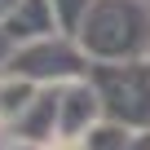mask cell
<instances>
[{"mask_svg":"<svg viewBox=\"0 0 150 150\" xmlns=\"http://www.w3.org/2000/svg\"><path fill=\"white\" fill-rule=\"evenodd\" d=\"M84 57L97 62H146L150 57V0H93L75 31Z\"/></svg>","mask_w":150,"mask_h":150,"instance_id":"cell-1","label":"cell"},{"mask_svg":"<svg viewBox=\"0 0 150 150\" xmlns=\"http://www.w3.org/2000/svg\"><path fill=\"white\" fill-rule=\"evenodd\" d=\"M88 80L102 97V115L128 132H150V57L146 62H97Z\"/></svg>","mask_w":150,"mask_h":150,"instance_id":"cell-2","label":"cell"},{"mask_svg":"<svg viewBox=\"0 0 150 150\" xmlns=\"http://www.w3.org/2000/svg\"><path fill=\"white\" fill-rule=\"evenodd\" d=\"M9 75H22V80L49 88V84H75V80H88L93 62L84 57V49L75 44L71 35H53V40H35V44H22L13 49Z\"/></svg>","mask_w":150,"mask_h":150,"instance_id":"cell-3","label":"cell"},{"mask_svg":"<svg viewBox=\"0 0 150 150\" xmlns=\"http://www.w3.org/2000/svg\"><path fill=\"white\" fill-rule=\"evenodd\" d=\"M102 119L106 115H102V97H97L93 80L62 84V115H57V141L53 146H80Z\"/></svg>","mask_w":150,"mask_h":150,"instance_id":"cell-4","label":"cell"},{"mask_svg":"<svg viewBox=\"0 0 150 150\" xmlns=\"http://www.w3.org/2000/svg\"><path fill=\"white\" fill-rule=\"evenodd\" d=\"M57 115H62V84H49V88L35 93V102L9 128V137H22V141H35V146H53L57 141Z\"/></svg>","mask_w":150,"mask_h":150,"instance_id":"cell-5","label":"cell"},{"mask_svg":"<svg viewBox=\"0 0 150 150\" xmlns=\"http://www.w3.org/2000/svg\"><path fill=\"white\" fill-rule=\"evenodd\" d=\"M5 31H9V40H13L18 49H22V44H35V40L62 35L57 13H53V0H22V5L5 18Z\"/></svg>","mask_w":150,"mask_h":150,"instance_id":"cell-6","label":"cell"},{"mask_svg":"<svg viewBox=\"0 0 150 150\" xmlns=\"http://www.w3.org/2000/svg\"><path fill=\"white\" fill-rule=\"evenodd\" d=\"M35 93H40V84H31V80H22V75H0V128H13L22 115H27V106L35 102Z\"/></svg>","mask_w":150,"mask_h":150,"instance_id":"cell-7","label":"cell"},{"mask_svg":"<svg viewBox=\"0 0 150 150\" xmlns=\"http://www.w3.org/2000/svg\"><path fill=\"white\" fill-rule=\"evenodd\" d=\"M137 132H128V128H119V124H110V119H102L80 146L84 150H128V141H132Z\"/></svg>","mask_w":150,"mask_h":150,"instance_id":"cell-8","label":"cell"},{"mask_svg":"<svg viewBox=\"0 0 150 150\" xmlns=\"http://www.w3.org/2000/svg\"><path fill=\"white\" fill-rule=\"evenodd\" d=\"M88 9H93V0H53V13H57V27H62V35H71V40H75V31L84 27Z\"/></svg>","mask_w":150,"mask_h":150,"instance_id":"cell-9","label":"cell"},{"mask_svg":"<svg viewBox=\"0 0 150 150\" xmlns=\"http://www.w3.org/2000/svg\"><path fill=\"white\" fill-rule=\"evenodd\" d=\"M13 40H9V31H5V22H0V66H9V57H13Z\"/></svg>","mask_w":150,"mask_h":150,"instance_id":"cell-10","label":"cell"},{"mask_svg":"<svg viewBox=\"0 0 150 150\" xmlns=\"http://www.w3.org/2000/svg\"><path fill=\"white\" fill-rule=\"evenodd\" d=\"M0 150H49V146H35V141H22V137H9Z\"/></svg>","mask_w":150,"mask_h":150,"instance_id":"cell-11","label":"cell"},{"mask_svg":"<svg viewBox=\"0 0 150 150\" xmlns=\"http://www.w3.org/2000/svg\"><path fill=\"white\" fill-rule=\"evenodd\" d=\"M128 150H150V132H137V137L128 141Z\"/></svg>","mask_w":150,"mask_h":150,"instance_id":"cell-12","label":"cell"},{"mask_svg":"<svg viewBox=\"0 0 150 150\" xmlns=\"http://www.w3.org/2000/svg\"><path fill=\"white\" fill-rule=\"evenodd\" d=\"M18 5H22V0H0V22H5V18H9V13L18 9Z\"/></svg>","mask_w":150,"mask_h":150,"instance_id":"cell-13","label":"cell"},{"mask_svg":"<svg viewBox=\"0 0 150 150\" xmlns=\"http://www.w3.org/2000/svg\"><path fill=\"white\" fill-rule=\"evenodd\" d=\"M49 150H84V146H49Z\"/></svg>","mask_w":150,"mask_h":150,"instance_id":"cell-14","label":"cell"}]
</instances>
